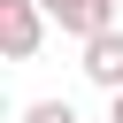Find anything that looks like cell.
Returning a JSON list of instances; mask_svg holds the SVG:
<instances>
[{
  "instance_id": "obj_1",
  "label": "cell",
  "mask_w": 123,
  "mask_h": 123,
  "mask_svg": "<svg viewBox=\"0 0 123 123\" xmlns=\"http://www.w3.org/2000/svg\"><path fill=\"white\" fill-rule=\"evenodd\" d=\"M46 46V8L38 0H0V54L8 62H31Z\"/></svg>"
},
{
  "instance_id": "obj_2",
  "label": "cell",
  "mask_w": 123,
  "mask_h": 123,
  "mask_svg": "<svg viewBox=\"0 0 123 123\" xmlns=\"http://www.w3.org/2000/svg\"><path fill=\"white\" fill-rule=\"evenodd\" d=\"M46 8V23H62L77 46H92L100 31H115V0H38Z\"/></svg>"
},
{
  "instance_id": "obj_3",
  "label": "cell",
  "mask_w": 123,
  "mask_h": 123,
  "mask_svg": "<svg viewBox=\"0 0 123 123\" xmlns=\"http://www.w3.org/2000/svg\"><path fill=\"white\" fill-rule=\"evenodd\" d=\"M77 69H85V77L115 100V92H123V23H115V31H100V38L85 46V62H77Z\"/></svg>"
},
{
  "instance_id": "obj_4",
  "label": "cell",
  "mask_w": 123,
  "mask_h": 123,
  "mask_svg": "<svg viewBox=\"0 0 123 123\" xmlns=\"http://www.w3.org/2000/svg\"><path fill=\"white\" fill-rule=\"evenodd\" d=\"M23 123H77V108H69V100H31Z\"/></svg>"
},
{
  "instance_id": "obj_5",
  "label": "cell",
  "mask_w": 123,
  "mask_h": 123,
  "mask_svg": "<svg viewBox=\"0 0 123 123\" xmlns=\"http://www.w3.org/2000/svg\"><path fill=\"white\" fill-rule=\"evenodd\" d=\"M108 123H123V92H115V100H108Z\"/></svg>"
},
{
  "instance_id": "obj_6",
  "label": "cell",
  "mask_w": 123,
  "mask_h": 123,
  "mask_svg": "<svg viewBox=\"0 0 123 123\" xmlns=\"http://www.w3.org/2000/svg\"><path fill=\"white\" fill-rule=\"evenodd\" d=\"M115 8H123V0H115Z\"/></svg>"
}]
</instances>
